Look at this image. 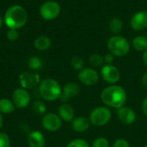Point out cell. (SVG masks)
Masks as SVG:
<instances>
[{"mask_svg": "<svg viewBox=\"0 0 147 147\" xmlns=\"http://www.w3.org/2000/svg\"><path fill=\"white\" fill-rule=\"evenodd\" d=\"M127 92L120 85L112 84L105 89L101 93L102 102L109 107L120 109L123 107L127 102Z\"/></svg>", "mask_w": 147, "mask_h": 147, "instance_id": "6da1fadb", "label": "cell"}, {"mask_svg": "<svg viewBox=\"0 0 147 147\" xmlns=\"http://www.w3.org/2000/svg\"><path fill=\"white\" fill-rule=\"evenodd\" d=\"M28 21V14L24 8L20 5L9 7L4 15V22L9 28L18 29L22 28Z\"/></svg>", "mask_w": 147, "mask_h": 147, "instance_id": "7a4b0ae2", "label": "cell"}, {"mask_svg": "<svg viewBox=\"0 0 147 147\" xmlns=\"http://www.w3.org/2000/svg\"><path fill=\"white\" fill-rule=\"evenodd\" d=\"M39 91L42 99L47 102H53L59 99L62 88L56 80L53 78H46L40 82Z\"/></svg>", "mask_w": 147, "mask_h": 147, "instance_id": "3957f363", "label": "cell"}, {"mask_svg": "<svg viewBox=\"0 0 147 147\" xmlns=\"http://www.w3.org/2000/svg\"><path fill=\"white\" fill-rule=\"evenodd\" d=\"M108 48L109 53L116 57L126 56L130 51V44L128 40L121 35H114L108 41Z\"/></svg>", "mask_w": 147, "mask_h": 147, "instance_id": "277c9868", "label": "cell"}, {"mask_svg": "<svg viewBox=\"0 0 147 147\" xmlns=\"http://www.w3.org/2000/svg\"><path fill=\"white\" fill-rule=\"evenodd\" d=\"M112 117V114L109 109L107 107H97L93 109L90 115L89 120L90 123L96 127H102L108 124Z\"/></svg>", "mask_w": 147, "mask_h": 147, "instance_id": "5b68a950", "label": "cell"}, {"mask_svg": "<svg viewBox=\"0 0 147 147\" xmlns=\"http://www.w3.org/2000/svg\"><path fill=\"white\" fill-rule=\"evenodd\" d=\"M60 6L55 1H47L44 3L40 9V16L46 20H53L60 13Z\"/></svg>", "mask_w": 147, "mask_h": 147, "instance_id": "8992f818", "label": "cell"}, {"mask_svg": "<svg viewBox=\"0 0 147 147\" xmlns=\"http://www.w3.org/2000/svg\"><path fill=\"white\" fill-rule=\"evenodd\" d=\"M41 125L44 129L49 132L59 131L62 127V120L60 117L53 113L45 114L41 120Z\"/></svg>", "mask_w": 147, "mask_h": 147, "instance_id": "52a82bcc", "label": "cell"}, {"mask_svg": "<svg viewBox=\"0 0 147 147\" xmlns=\"http://www.w3.org/2000/svg\"><path fill=\"white\" fill-rule=\"evenodd\" d=\"M101 76L106 83L115 84L121 78V72L116 66L113 65H106L102 68Z\"/></svg>", "mask_w": 147, "mask_h": 147, "instance_id": "ba28073f", "label": "cell"}, {"mask_svg": "<svg viewBox=\"0 0 147 147\" xmlns=\"http://www.w3.org/2000/svg\"><path fill=\"white\" fill-rule=\"evenodd\" d=\"M30 95L27 90L23 88L16 89L12 94V102H14L16 108L25 109L30 103Z\"/></svg>", "mask_w": 147, "mask_h": 147, "instance_id": "9c48e42d", "label": "cell"}, {"mask_svg": "<svg viewBox=\"0 0 147 147\" xmlns=\"http://www.w3.org/2000/svg\"><path fill=\"white\" fill-rule=\"evenodd\" d=\"M79 81L87 86H94L99 81V75L97 71L92 68H84L78 73Z\"/></svg>", "mask_w": 147, "mask_h": 147, "instance_id": "30bf717a", "label": "cell"}, {"mask_svg": "<svg viewBox=\"0 0 147 147\" xmlns=\"http://www.w3.org/2000/svg\"><path fill=\"white\" fill-rule=\"evenodd\" d=\"M40 76L35 72L23 71L19 77V83L22 88L25 90L34 88L40 84Z\"/></svg>", "mask_w": 147, "mask_h": 147, "instance_id": "8fae6325", "label": "cell"}, {"mask_svg": "<svg viewBox=\"0 0 147 147\" xmlns=\"http://www.w3.org/2000/svg\"><path fill=\"white\" fill-rule=\"evenodd\" d=\"M79 90H80V88L78 84L74 82L67 83L62 89V92H61L59 99L63 102H67L71 98L77 96L79 93Z\"/></svg>", "mask_w": 147, "mask_h": 147, "instance_id": "7c38bea8", "label": "cell"}, {"mask_svg": "<svg viewBox=\"0 0 147 147\" xmlns=\"http://www.w3.org/2000/svg\"><path fill=\"white\" fill-rule=\"evenodd\" d=\"M119 121L125 125H131L136 121V113L134 109L128 107H121L117 110Z\"/></svg>", "mask_w": 147, "mask_h": 147, "instance_id": "4fadbf2b", "label": "cell"}, {"mask_svg": "<svg viewBox=\"0 0 147 147\" xmlns=\"http://www.w3.org/2000/svg\"><path fill=\"white\" fill-rule=\"evenodd\" d=\"M130 25L133 29L140 31L147 28V12L140 11L133 16L130 21Z\"/></svg>", "mask_w": 147, "mask_h": 147, "instance_id": "5bb4252c", "label": "cell"}, {"mask_svg": "<svg viewBox=\"0 0 147 147\" xmlns=\"http://www.w3.org/2000/svg\"><path fill=\"white\" fill-rule=\"evenodd\" d=\"M28 145L29 147H45L46 140L43 134L38 130L31 131L28 134Z\"/></svg>", "mask_w": 147, "mask_h": 147, "instance_id": "9a60e30c", "label": "cell"}, {"mask_svg": "<svg viewBox=\"0 0 147 147\" xmlns=\"http://www.w3.org/2000/svg\"><path fill=\"white\" fill-rule=\"evenodd\" d=\"M74 109L67 102H64L59 107L58 109V115L60 119L64 121L70 122L72 121L74 119Z\"/></svg>", "mask_w": 147, "mask_h": 147, "instance_id": "2e32d148", "label": "cell"}, {"mask_svg": "<svg viewBox=\"0 0 147 147\" xmlns=\"http://www.w3.org/2000/svg\"><path fill=\"white\" fill-rule=\"evenodd\" d=\"M90 121L88 118L84 117V116H79L71 121V127L75 132L78 133H84L87 131L90 127Z\"/></svg>", "mask_w": 147, "mask_h": 147, "instance_id": "e0dca14e", "label": "cell"}, {"mask_svg": "<svg viewBox=\"0 0 147 147\" xmlns=\"http://www.w3.org/2000/svg\"><path fill=\"white\" fill-rule=\"evenodd\" d=\"M16 106L12 100L7 98L0 99V113L4 115H9L14 112Z\"/></svg>", "mask_w": 147, "mask_h": 147, "instance_id": "ac0fdd59", "label": "cell"}, {"mask_svg": "<svg viewBox=\"0 0 147 147\" xmlns=\"http://www.w3.org/2000/svg\"><path fill=\"white\" fill-rule=\"evenodd\" d=\"M52 45L51 40L47 36H40L34 40V47L40 51L47 50Z\"/></svg>", "mask_w": 147, "mask_h": 147, "instance_id": "d6986e66", "label": "cell"}, {"mask_svg": "<svg viewBox=\"0 0 147 147\" xmlns=\"http://www.w3.org/2000/svg\"><path fill=\"white\" fill-rule=\"evenodd\" d=\"M133 47L137 51H143L147 50V38L143 35H138L134 38L133 40Z\"/></svg>", "mask_w": 147, "mask_h": 147, "instance_id": "ffe728a7", "label": "cell"}, {"mask_svg": "<svg viewBox=\"0 0 147 147\" xmlns=\"http://www.w3.org/2000/svg\"><path fill=\"white\" fill-rule=\"evenodd\" d=\"M109 27L112 33L117 34L121 32V30L123 28V22H122L121 19H120L118 17H115L110 20Z\"/></svg>", "mask_w": 147, "mask_h": 147, "instance_id": "44dd1931", "label": "cell"}, {"mask_svg": "<svg viewBox=\"0 0 147 147\" xmlns=\"http://www.w3.org/2000/svg\"><path fill=\"white\" fill-rule=\"evenodd\" d=\"M33 110L37 115H45L47 112L46 104L40 100H36L33 103Z\"/></svg>", "mask_w": 147, "mask_h": 147, "instance_id": "7402d4cb", "label": "cell"}, {"mask_svg": "<svg viewBox=\"0 0 147 147\" xmlns=\"http://www.w3.org/2000/svg\"><path fill=\"white\" fill-rule=\"evenodd\" d=\"M90 64L95 67H99L101 65H103L104 63V59H103V56H102L101 54L98 53H94L92 54L90 59H89Z\"/></svg>", "mask_w": 147, "mask_h": 147, "instance_id": "603a6c76", "label": "cell"}, {"mask_svg": "<svg viewBox=\"0 0 147 147\" xmlns=\"http://www.w3.org/2000/svg\"><path fill=\"white\" fill-rule=\"evenodd\" d=\"M71 63L72 67L75 70L81 71L82 69H84V59L81 57H79V56H74V57H72Z\"/></svg>", "mask_w": 147, "mask_h": 147, "instance_id": "cb8c5ba5", "label": "cell"}, {"mask_svg": "<svg viewBox=\"0 0 147 147\" xmlns=\"http://www.w3.org/2000/svg\"><path fill=\"white\" fill-rule=\"evenodd\" d=\"M28 66L32 70H39L42 66L41 59L38 57H31L28 60Z\"/></svg>", "mask_w": 147, "mask_h": 147, "instance_id": "d4e9b609", "label": "cell"}, {"mask_svg": "<svg viewBox=\"0 0 147 147\" xmlns=\"http://www.w3.org/2000/svg\"><path fill=\"white\" fill-rule=\"evenodd\" d=\"M66 147H90L88 142L83 139H76L71 140Z\"/></svg>", "mask_w": 147, "mask_h": 147, "instance_id": "484cf974", "label": "cell"}, {"mask_svg": "<svg viewBox=\"0 0 147 147\" xmlns=\"http://www.w3.org/2000/svg\"><path fill=\"white\" fill-rule=\"evenodd\" d=\"M92 147H109V142L108 139L104 137H99L94 140Z\"/></svg>", "mask_w": 147, "mask_h": 147, "instance_id": "4316f807", "label": "cell"}, {"mask_svg": "<svg viewBox=\"0 0 147 147\" xmlns=\"http://www.w3.org/2000/svg\"><path fill=\"white\" fill-rule=\"evenodd\" d=\"M0 147H10V140L7 134L0 132Z\"/></svg>", "mask_w": 147, "mask_h": 147, "instance_id": "83f0119b", "label": "cell"}, {"mask_svg": "<svg viewBox=\"0 0 147 147\" xmlns=\"http://www.w3.org/2000/svg\"><path fill=\"white\" fill-rule=\"evenodd\" d=\"M19 34L17 32V29H11L9 28V31L7 32V38L10 40V41H15L18 39Z\"/></svg>", "mask_w": 147, "mask_h": 147, "instance_id": "f1b7e54d", "label": "cell"}, {"mask_svg": "<svg viewBox=\"0 0 147 147\" xmlns=\"http://www.w3.org/2000/svg\"><path fill=\"white\" fill-rule=\"evenodd\" d=\"M113 147H130V145L127 140H126L124 139H118L114 143Z\"/></svg>", "mask_w": 147, "mask_h": 147, "instance_id": "f546056e", "label": "cell"}, {"mask_svg": "<svg viewBox=\"0 0 147 147\" xmlns=\"http://www.w3.org/2000/svg\"><path fill=\"white\" fill-rule=\"evenodd\" d=\"M103 59L107 65H112L115 60V56L111 53H108L103 56Z\"/></svg>", "mask_w": 147, "mask_h": 147, "instance_id": "4dcf8cb0", "label": "cell"}, {"mask_svg": "<svg viewBox=\"0 0 147 147\" xmlns=\"http://www.w3.org/2000/svg\"><path fill=\"white\" fill-rule=\"evenodd\" d=\"M141 109H142V112L143 114L147 116V96L143 100L142 102V106H141Z\"/></svg>", "mask_w": 147, "mask_h": 147, "instance_id": "1f68e13d", "label": "cell"}, {"mask_svg": "<svg viewBox=\"0 0 147 147\" xmlns=\"http://www.w3.org/2000/svg\"><path fill=\"white\" fill-rule=\"evenodd\" d=\"M141 82H142L143 86H144L146 89H147V72L146 73V74H144V76L142 77Z\"/></svg>", "mask_w": 147, "mask_h": 147, "instance_id": "d6a6232c", "label": "cell"}, {"mask_svg": "<svg viewBox=\"0 0 147 147\" xmlns=\"http://www.w3.org/2000/svg\"><path fill=\"white\" fill-rule=\"evenodd\" d=\"M143 61H144V64L147 66V50H146L143 53Z\"/></svg>", "mask_w": 147, "mask_h": 147, "instance_id": "836d02e7", "label": "cell"}, {"mask_svg": "<svg viewBox=\"0 0 147 147\" xmlns=\"http://www.w3.org/2000/svg\"><path fill=\"white\" fill-rule=\"evenodd\" d=\"M3 118L2 116V114L0 113V129L3 127Z\"/></svg>", "mask_w": 147, "mask_h": 147, "instance_id": "e575fe53", "label": "cell"}, {"mask_svg": "<svg viewBox=\"0 0 147 147\" xmlns=\"http://www.w3.org/2000/svg\"><path fill=\"white\" fill-rule=\"evenodd\" d=\"M2 25H3V20H2V18L0 16V28L2 27Z\"/></svg>", "mask_w": 147, "mask_h": 147, "instance_id": "d590c367", "label": "cell"}, {"mask_svg": "<svg viewBox=\"0 0 147 147\" xmlns=\"http://www.w3.org/2000/svg\"><path fill=\"white\" fill-rule=\"evenodd\" d=\"M144 147H147V145H146V146H145Z\"/></svg>", "mask_w": 147, "mask_h": 147, "instance_id": "8d00e7d4", "label": "cell"}]
</instances>
